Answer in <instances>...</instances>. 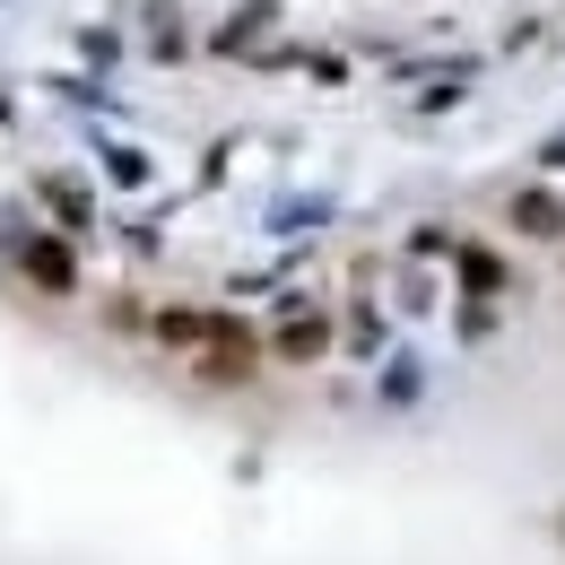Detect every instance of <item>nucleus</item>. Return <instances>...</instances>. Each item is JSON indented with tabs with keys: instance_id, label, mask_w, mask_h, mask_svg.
<instances>
[{
	"instance_id": "obj_1",
	"label": "nucleus",
	"mask_w": 565,
	"mask_h": 565,
	"mask_svg": "<svg viewBox=\"0 0 565 565\" xmlns=\"http://www.w3.org/2000/svg\"><path fill=\"white\" fill-rule=\"evenodd\" d=\"M253 331H235V322H217L210 331V356H201V374H210V383H244V374H253Z\"/></svg>"
},
{
	"instance_id": "obj_2",
	"label": "nucleus",
	"mask_w": 565,
	"mask_h": 565,
	"mask_svg": "<svg viewBox=\"0 0 565 565\" xmlns=\"http://www.w3.org/2000/svg\"><path fill=\"white\" fill-rule=\"evenodd\" d=\"M26 279H35V287H53V296H71L78 270H71V253H62V244H26Z\"/></svg>"
},
{
	"instance_id": "obj_3",
	"label": "nucleus",
	"mask_w": 565,
	"mask_h": 565,
	"mask_svg": "<svg viewBox=\"0 0 565 565\" xmlns=\"http://www.w3.org/2000/svg\"><path fill=\"white\" fill-rule=\"evenodd\" d=\"M513 226H522V235H565V210L548 192H522V201H513Z\"/></svg>"
},
{
	"instance_id": "obj_4",
	"label": "nucleus",
	"mask_w": 565,
	"mask_h": 565,
	"mask_svg": "<svg viewBox=\"0 0 565 565\" xmlns=\"http://www.w3.org/2000/svg\"><path fill=\"white\" fill-rule=\"evenodd\" d=\"M279 349H287V356H313V349H322V322H296V331H287Z\"/></svg>"
}]
</instances>
